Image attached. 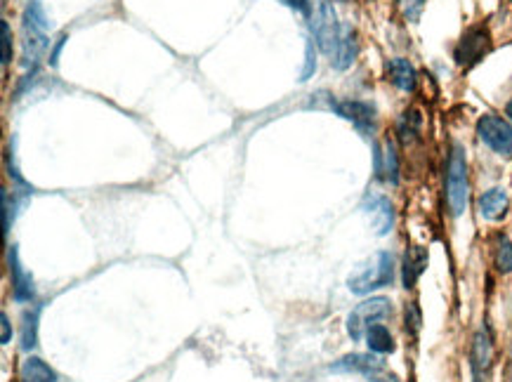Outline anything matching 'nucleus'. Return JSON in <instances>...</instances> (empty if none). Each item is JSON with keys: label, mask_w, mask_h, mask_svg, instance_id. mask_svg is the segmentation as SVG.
I'll use <instances>...</instances> for the list:
<instances>
[{"label": "nucleus", "mask_w": 512, "mask_h": 382, "mask_svg": "<svg viewBox=\"0 0 512 382\" xmlns=\"http://www.w3.org/2000/svg\"><path fill=\"white\" fill-rule=\"evenodd\" d=\"M395 255L387 250H378L376 255H371L368 260L361 262L355 272L349 274L347 288L355 296H368L373 290L387 288L395 284Z\"/></svg>", "instance_id": "1"}, {"label": "nucleus", "mask_w": 512, "mask_h": 382, "mask_svg": "<svg viewBox=\"0 0 512 382\" xmlns=\"http://www.w3.org/2000/svg\"><path fill=\"white\" fill-rule=\"evenodd\" d=\"M467 194H470V180H467L466 151L460 145H451L447 161V203L454 217L466 213Z\"/></svg>", "instance_id": "2"}, {"label": "nucleus", "mask_w": 512, "mask_h": 382, "mask_svg": "<svg viewBox=\"0 0 512 382\" xmlns=\"http://www.w3.org/2000/svg\"><path fill=\"white\" fill-rule=\"evenodd\" d=\"M392 317V302L387 297H368L359 302L347 317V336L355 342L364 340L366 330Z\"/></svg>", "instance_id": "3"}, {"label": "nucleus", "mask_w": 512, "mask_h": 382, "mask_svg": "<svg viewBox=\"0 0 512 382\" xmlns=\"http://www.w3.org/2000/svg\"><path fill=\"white\" fill-rule=\"evenodd\" d=\"M343 26L345 24L338 22V15H336L331 0H319L315 17H312V31H315V43L326 57H333V53H336L340 35H343Z\"/></svg>", "instance_id": "4"}, {"label": "nucleus", "mask_w": 512, "mask_h": 382, "mask_svg": "<svg viewBox=\"0 0 512 382\" xmlns=\"http://www.w3.org/2000/svg\"><path fill=\"white\" fill-rule=\"evenodd\" d=\"M477 135L498 156H512V126L496 114H484L477 121Z\"/></svg>", "instance_id": "5"}, {"label": "nucleus", "mask_w": 512, "mask_h": 382, "mask_svg": "<svg viewBox=\"0 0 512 382\" xmlns=\"http://www.w3.org/2000/svg\"><path fill=\"white\" fill-rule=\"evenodd\" d=\"M491 47V35L487 26H472L470 31L463 34V38L458 41L454 50V59L458 66H472L477 64L484 55L489 53Z\"/></svg>", "instance_id": "6"}, {"label": "nucleus", "mask_w": 512, "mask_h": 382, "mask_svg": "<svg viewBox=\"0 0 512 382\" xmlns=\"http://www.w3.org/2000/svg\"><path fill=\"white\" fill-rule=\"evenodd\" d=\"M361 210L366 213V217L371 220V226L376 229L378 236H387V234L395 229V206L387 196L383 194H376L371 191L364 203H361Z\"/></svg>", "instance_id": "7"}, {"label": "nucleus", "mask_w": 512, "mask_h": 382, "mask_svg": "<svg viewBox=\"0 0 512 382\" xmlns=\"http://www.w3.org/2000/svg\"><path fill=\"white\" fill-rule=\"evenodd\" d=\"M7 272H10V284H12V300L19 305L35 300V288H34V276L24 269L22 260H19L17 246H10L7 250Z\"/></svg>", "instance_id": "8"}, {"label": "nucleus", "mask_w": 512, "mask_h": 382, "mask_svg": "<svg viewBox=\"0 0 512 382\" xmlns=\"http://www.w3.org/2000/svg\"><path fill=\"white\" fill-rule=\"evenodd\" d=\"M491 359H494V340H491L489 328L484 326L475 333L472 337V349H470V368L475 382H487L491 371Z\"/></svg>", "instance_id": "9"}, {"label": "nucleus", "mask_w": 512, "mask_h": 382, "mask_svg": "<svg viewBox=\"0 0 512 382\" xmlns=\"http://www.w3.org/2000/svg\"><path fill=\"white\" fill-rule=\"evenodd\" d=\"M331 109L343 116L345 121L355 123L361 133H371L373 123H376V106L368 102H359V99H347V102H336L331 99Z\"/></svg>", "instance_id": "10"}, {"label": "nucleus", "mask_w": 512, "mask_h": 382, "mask_svg": "<svg viewBox=\"0 0 512 382\" xmlns=\"http://www.w3.org/2000/svg\"><path fill=\"white\" fill-rule=\"evenodd\" d=\"M385 366L380 364L373 354H347L343 359H338L336 364L331 366V371L336 373H359L368 380L373 377L378 371H383Z\"/></svg>", "instance_id": "11"}, {"label": "nucleus", "mask_w": 512, "mask_h": 382, "mask_svg": "<svg viewBox=\"0 0 512 382\" xmlns=\"http://www.w3.org/2000/svg\"><path fill=\"white\" fill-rule=\"evenodd\" d=\"M507 208H510V198H507V191L501 186H494V189L484 191L482 196L477 198V210L484 220L498 222L506 217Z\"/></svg>", "instance_id": "12"}, {"label": "nucleus", "mask_w": 512, "mask_h": 382, "mask_svg": "<svg viewBox=\"0 0 512 382\" xmlns=\"http://www.w3.org/2000/svg\"><path fill=\"white\" fill-rule=\"evenodd\" d=\"M385 69H387V78H390L392 85L404 90V93H414L416 83H418V74H416L414 64L408 62V59L392 57Z\"/></svg>", "instance_id": "13"}, {"label": "nucleus", "mask_w": 512, "mask_h": 382, "mask_svg": "<svg viewBox=\"0 0 512 382\" xmlns=\"http://www.w3.org/2000/svg\"><path fill=\"white\" fill-rule=\"evenodd\" d=\"M356 53H359V43H356V31L352 29L349 24H345L338 47H336V53H333V57H331L333 69H338V71L349 69V66L355 64Z\"/></svg>", "instance_id": "14"}, {"label": "nucleus", "mask_w": 512, "mask_h": 382, "mask_svg": "<svg viewBox=\"0 0 512 382\" xmlns=\"http://www.w3.org/2000/svg\"><path fill=\"white\" fill-rule=\"evenodd\" d=\"M427 266V250L423 246H411L404 255L402 262V281L404 288L411 290L416 286V281L420 278V274L426 272Z\"/></svg>", "instance_id": "15"}, {"label": "nucleus", "mask_w": 512, "mask_h": 382, "mask_svg": "<svg viewBox=\"0 0 512 382\" xmlns=\"http://www.w3.org/2000/svg\"><path fill=\"white\" fill-rule=\"evenodd\" d=\"M22 29L24 34L47 35V31H50V19H47V12L45 7H43V3L31 0L29 5H26L22 17Z\"/></svg>", "instance_id": "16"}, {"label": "nucleus", "mask_w": 512, "mask_h": 382, "mask_svg": "<svg viewBox=\"0 0 512 382\" xmlns=\"http://www.w3.org/2000/svg\"><path fill=\"white\" fill-rule=\"evenodd\" d=\"M19 382H57V373L38 357H29L19 368Z\"/></svg>", "instance_id": "17"}, {"label": "nucleus", "mask_w": 512, "mask_h": 382, "mask_svg": "<svg viewBox=\"0 0 512 382\" xmlns=\"http://www.w3.org/2000/svg\"><path fill=\"white\" fill-rule=\"evenodd\" d=\"M376 170H378V177H385V180L392 182V185L399 182V158H397L395 145H392L390 139L383 145V151H378Z\"/></svg>", "instance_id": "18"}, {"label": "nucleus", "mask_w": 512, "mask_h": 382, "mask_svg": "<svg viewBox=\"0 0 512 382\" xmlns=\"http://www.w3.org/2000/svg\"><path fill=\"white\" fill-rule=\"evenodd\" d=\"M364 340H366L368 349H371L373 354H392L397 349L395 337H392L390 328H387V326H385V324L371 326V328L366 330V336H364Z\"/></svg>", "instance_id": "19"}, {"label": "nucleus", "mask_w": 512, "mask_h": 382, "mask_svg": "<svg viewBox=\"0 0 512 382\" xmlns=\"http://www.w3.org/2000/svg\"><path fill=\"white\" fill-rule=\"evenodd\" d=\"M41 312L43 305L26 309L22 317V349L31 352L38 345V324H41Z\"/></svg>", "instance_id": "20"}, {"label": "nucleus", "mask_w": 512, "mask_h": 382, "mask_svg": "<svg viewBox=\"0 0 512 382\" xmlns=\"http://www.w3.org/2000/svg\"><path fill=\"white\" fill-rule=\"evenodd\" d=\"M26 201H29V198L19 196L17 191H12L10 194L7 189H3V234H5V238H7V234H10L15 220H17L19 208H22Z\"/></svg>", "instance_id": "21"}, {"label": "nucleus", "mask_w": 512, "mask_h": 382, "mask_svg": "<svg viewBox=\"0 0 512 382\" xmlns=\"http://www.w3.org/2000/svg\"><path fill=\"white\" fill-rule=\"evenodd\" d=\"M496 269L501 274H512V241L501 234L496 238V255H494Z\"/></svg>", "instance_id": "22"}, {"label": "nucleus", "mask_w": 512, "mask_h": 382, "mask_svg": "<svg viewBox=\"0 0 512 382\" xmlns=\"http://www.w3.org/2000/svg\"><path fill=\"white\" fill-rule=\"evenodd\" d=\"M420 114L416 109L407 111L402 118H399V126H397V130H399V137L404 139V142H411L414 137H418L420 135Z\"/></svg>", "instance_id": "23"}, {"label": "nucleus", "mask_w": 512, "mask_h": 382, "mask_svg": "<svg viewBox=\"0 0 512 382\" xmlns=\"http://www.w3.org/2000/svg\"><path fill=\"white\" fill-rule=\"evenodd\" d=\"M397 3H399V10L407 17V22L416 24L420 19V15H423V7H426L427 0H397Z\"/></svg>", "instance_id": "24"}, {"label": "nucleus", "mask_w": 512, "mask_h": 382, "mask_svg": "<svg viewBox=\"0 0 512 382\" xmlns=\"http://www.w3.org/2000/svg\"><path fill=\"white\" fill-rule=\"evenodd\" d=\"M0 34H3V66H7L12 62V53H15V38H12V29L5 19L0 22Z\"/></svg>", "instance_id": "25"}, {"label": "nucleus", "mask_w": 512, "mask_h": 382, "mask_svg": "<svg viewBox=\"0 0 512 382\" xmlns=\"http://www.w3.org/2000/svg\"><path fill=\"white\" fill-rule=\"evenodd\" d=\"M316 71V53H315V41H307V45H305V69L303 74H300V81H309L312 75H315Z\"/></svg>", "instance_id": "26"}, {"label": "nucleus", "mask_w": 512, "mask_h": 382, "mask_svg": "<svg viewBox=\"0 0 512 382\" xmlns=\"http://www.w3.org/2000/svg\"><path fill=\"white\" fill-rule=\"evenodd\" d=\"M404 318H407V330H408V336H418V330H420V309H418V305L416 302H411V305H407V314H404Z\"/></svg>", "instance_id": "27"}, {"label": "nucleus", "mask_w": 512, "mask_h": 382, "mask_svg": "<svg viewBox=\"0 0 512 382\" xmlns=\"http://www.w3.org/2000/svg\"><path fill=\"white\" fill-rule=\"evenodd\" d=\"M286 7L300 12L305 17H312V0H281Z\"/></svg>", "instance_id": "28"}, {"label": "nucleus", "mask_w": 512, "mask_h": 382, "mask_svg": "<svg viewBox=\"0 0 512 382\" xmlns=\"http://www.w3.org/2000/svg\"><path fill=\"white\" fill-rule=\"evenodd\" d=\"M0 328H3V336H0V345L5 347V345H10V340H12V324H10V317H7L5 312L0 314Z\"/></svg>", "instance_id": "29"}, {"label": "nucleus", "mask_w": 512, "mask_h": 382, "mask_svg": "<svg viewBox=\"0 0 512 382\" xmlns=\"http://www.w3.org/2000/svg\"><path fill=\"white\" fill-rule=\"evenodd\" d=\"M69 41V35H59V41L55 43V47H53V53H50V66H57V62H59V53H62V47H65V43Z\"/></svg>", "instance_id": "30"}, {"label": "nucleus", "mask_w": 512, "mask_h": 382, "mask_svg": "<svg viewBox=\"0 0 512 382\" xmlns=\"http://www.w3.org/2000/svg\"><path fill=\"white\" fill-rule=\"evenodd\" d=\"M506 114H507V118L512 121V102H507V106H506Z\"/></svg>", "instance_id": "31"}, {"label": "nucleus", "mask_w": 512, "mask_h": 382, "mask_svg": "<svg viewBox=\"0 0 512 382\" xmlns=\"http://www.w3.org/2000/svg\"><path fill=\"white\" fill-rule=\"evenodd\" d=\"M340 3H347V0H340Z\"/></svg>", "instance_id": "32"}]
</instances>
